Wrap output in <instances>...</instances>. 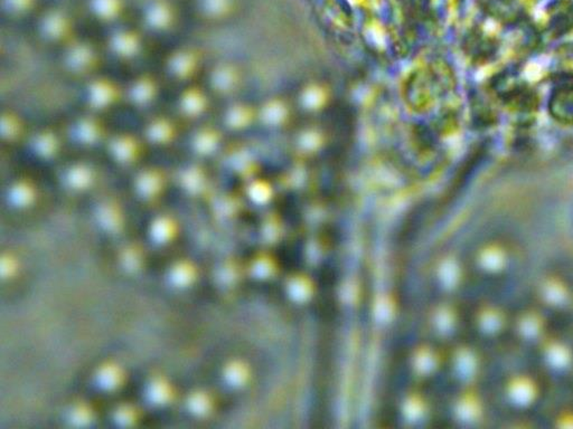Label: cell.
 I'll return each instance as SVG.
<instances>
[{"label": "cell", "mask_w": 573, "mask_h": 429, "mask_svg": "<svg viewBox=\"0 0 573 429\" xmlns=\"http://www.w3.org/2000/svg\"><path fill=\"white\" fill-rule=\"evenodd\" d=\"M189 406L194 413L200 415V414H205L208 412L210 402H208V397L204 396L202 393H196L195 396L191 397Z\"/></svg>", "instance_id": "cell-3"}, {"label": "cell", "mask_w": 573, "mask_h": 429, "mask_svg": "<svg viewBox=\"0 0 573 429\" xmlns=\"http://www.w3.org/2000/svg\"><path fill=\"white\" fill-rule=\"evenodd\" d=\"M151 399H154L158 404L166 402L169 398V388L168 386L165 385L163 382H156L154 386H151Z\"/></svg>", "instance_id": "cell-4"}, {"label": "cell", "mask_w": 573, "mask_h": 429, "mask_svg": "<svg viewBox=\"0 0 573 429\" xmlns=\"http://www.w3.org/2000/svg\"><path fill=\"white\" fill-rule=\"evenodd\" d=\"M121 380V374L119 370L114 367H105L100 372V382L102 386L108 389H114L119 385Z\"/></svg>", "instance_id": "cell-1"}, {"label": "cell", "mask_w": 573, "mask_h": 429, "mask_svg": "<svg viewBox=\"0 0 573 429\" xmlns=\"http://www.w3.org/2000/svg\"><path fill=\"white\" fill-rule=\"evenodd\" d=\"M158 230L156 228L155 232H154V236H155V239H158V241H166L170 237V232H172V228L169 227V225L163 224V223H161V224L157 225Z\"/></svg>", "instance_id": "cell-5"}, {"label": "cell", "mask_w": 573, "mask_h": 429, "mask_svg": "<svg viewBox=\"0 0 573 429\" xmlns=\"http://www.w3.org/2000/svg\"><path fill=\"white\" fill-rule=\"evenodd\" d=\"M191 276H193V271L187 265H178L173 271V280L180 286H184V284L189 283Z\"/></svg>", "instance_id": "cell-2"}]
</instances>
